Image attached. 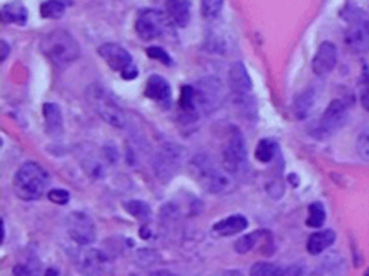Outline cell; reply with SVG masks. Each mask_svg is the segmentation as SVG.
I'll use <instances>...</instances> for the list:
<instances>
[{
    "instance_id": "6",
    "label": "cell",
    "mask_w": 369,
    "mask_h": 276,
    "mask_svg": "<svg viewBox=\"0 0 369 276\" xmlns=\"http://www.w3.org/2000/svg\"><path fill=\"white\" fill-rule=\"evenodd\" d=\"M185 159V149L175 144H164L155 156V174L162 182L172 180L181 170Z\"/></svg>"
},
{
    "instance_id": "13",
    "label": "cell",
    "mask_w": 369,
    "mask_h": 276,
    "mask_svg": "<svg viewBox=\"0 0 369 276\" xmlns=\"http://www.w3.org/2000/svg\"><path fill=\"white\" fill-rule=\"evenodd\" d=\"M78 269L82 276H110V261L98 249L82 251L78 255Z\"/></svg>"
},
{
    "instance_id": "22",
    "label": "cell",
    "mask_w": 369,
    "mask_h": 276,
    "mask_svg": "<svg viewBox=\"0 0 369 276\" xmlns=\"http://www.w3.org/2000/svg\"><path fill=\"white\" fill-rule=\"evenodd\" d=\"M335 240H336V233L330 229L316 232L307 239V246H306L307 252L313 256L321 255L322 252L329 249V247L335 243Z\"/></svg>"
},
{
    "instance_id": "17",
    "label": "cell",
    "mask_w": 369,
    "mask_h": 276,
    "mask_svg": "<svg viewBox=\"0 0 369 276\" xmlns=\"http://www.w3.org/2000/svg\"><path fill=\"white\" fill-rule=\"evenodd\" d=\"M228 84L231 92L238 96H247L252 90L251 77L242 63H234L228 73Z\"/></svg>"
},
{
    "instance_id": "15",
    "label": "cell",
    "mask_w": 369,
    "mask_h": 276,
    "mask_svg": "<svg viewBox=\"0 0 369 276\" xmlns=\"http://www.w3.org/2000/svg\"><path fill=\"white\" fill-rule=\"evenodd\" d=\"M42 115L45 132L53 139H58L64 133V116L61 107L55 103H45L42 107Z\"/></svg>"
},
{
    "instance_id": "32",
    "label": "cell",
    "mask_w": 369,
    "mask_h": 276,
    "mask_svg": "<svg viewBox=\"0 0 369 276\" xmlns=\"http://www.w3.org/2000/svg\"><path fill=\"white\" fill-rule=\"evenodd\" d=\"M48 199L55 203V204H60V206H64L70 201L71 196L70 192L65 191V189H61V188H53L48 192Z\"/></svg>"
},
{
    "instance_id": "31",
    "label": "cell",
    "mask_w": 369,
    "mask_h": 276,
    "mask_svg": "<svg viewBox=\"0 0 369 276\" xmlns=\"http://www.w3.org/2000/svg\"><path fill=\"white\" fill-rule=\"evenodd\" d=\"M146 54L149 55L150 58H153V60H156L164 65L172 64V58H170V55L160 46H149L146 49Z\"/></svg>"
},
{
    "instance_id": "37",
    "label": "cell",
    "mask_w": 369,
    "mask_h": 276,
    "mask_svg": "<svg viewBox=\"0 0 369 276\" xmlns=\"http://www.w3.org/2000/svg\"><path fill=\"white\" fill-rule=\"evenodd\" d=\"M45 276H60V272L53 268H49V269H46Z\"/></svg>"
},
{
    "instance_id": "25",
    "label": "cell",
    "mask_w": 369,
    "mask_h": 276,
    "mask_svg": "<svg viewBox=\"0 0 369 276\" xmlns=\"http://www.w3.org/2000/svg\"><path fill=\"white\" fill-rule=\"evenodd\" d=\"M277 149L278 145L276 141H273L271 137H264V139L259 142L257 148H255V159L261 163H267L274 159V156L277 155Z\"/></svg>"
},
{
    "instance_id": "29",
    "label": "cell",
    "mask_w": 369,
    "mask_h": 276,
    "mask_svg": "<svg viewBox=\"0 0 369 276\" xmlns=\"http://www.w3.org/2000/svg\"><path fill=\"white\" fill-rule=\"evenodd\" d=\"M225 0H201V12L205 19H216L224 8Z\"/></svg>"
},
{
    "instance_id": "5",
    "label": "cell",
    "mask_w": 369,
    "mask_h": 276,
    "mask_svg": "<svg viewBox=\"0 0 369 276\" xmlns=\"http://www.w3.org/2000/svg\"><path fill=\"white\" fill-rule=\"evenodd\" d=\"M348 120V106L342 100H333L326 107L319 122L310 129V134L322 141L337 132Z\"/></svg>"
},
{
    "instance_id": "35",
    "label": "cell",
    "mask_w": 369,
    "mask_h": 276,
    "mask_svg": "<svg viewBox=\"0 0 369 276\" xmlns=\"http://www.w3.org/2000/svg\"><path fill=\"white\" fill-rule=\"evenodd\" d=\"M0 48H2V61H5L8 58L9 55V45L6 41H2L0 42Z\"/></svg>"
},
{
    "instance_id": "9",
    "label": "cell",
    "mask_w": 369,
    "mask_h": 276,
    "mask_svg": "<svg viewBox=\"0 0 369 276\" xmlns=\"http://www.w3.org/2000/svg\"><path fill=\"white\" fill-rule=\"evenodd\" d=\"M349 27L345 35V42L355 54L369 51V16L362 11L349 12Z\"/></svg>"
},
{
    "instance_id": "36",
    "label": "cell",
    "mask_w": 369,
    "mask_h": 276,
    "mask_svg": "<svg viewBox=\"0 0 369 276\" xmlns=\"http://www.w3.org/2000/svg\"><path fill=\"white\" fill-rule=\"evenodd\" d=\"M149 276H179V275L170 272V270H156V272L150 273Z\"/></svg>"
},
{
    "instance_id": "7",
    "label": "cell",
    "mask_w": 369,
    "mask_h": 276,
    "mask_svg": "<svg viewBox=\"0 0 369 276\" xmlns=\"http://www.w3.org/2000/svg\"><path fill=\"white\" fill-rule=\"evenodd\" d=\"M100 57L107 63V65L112 70L122 74L124 80H134L138 74L137 68L133 65V58L130 52L124 49L119 44H103L98 48Z\"/></svg>"
},
{
    "instance_id": "34",
    "label": "cell",
    "mask_w": 369,
    "mask_h": 276,
    "mask_svg": "<svg viewBox=\"0 0 369 276\" xmlns=\"http://www.w3.org/2000/svg\"><path fill=\"white\" fill-rule=\"evenodd\" d=\"M361 101H362V106L369 112V71H366V74L363 77V87H362V93H361Z\"/></svg>"
},
{
    "instance_id": "3",
    "label": "cell",
    "mask_w": 369,
    "mask_h": 276,
    "mask_svg": "<svg viewBox=\"0 0 369 276\" xmlns=\"http://www.w3.org/2000/svg\"><path fill=\"white\" fill-rule=\"evenodd\" d=\"M193 87V107L198 115H211L222 106L225 92L222 82L215 77H205Z\"/></svg>"
},
{
    "instance_id": "33",
    "label": "cell",
    "mask_w": 369,
    "mask_h": 276,
    "mask_svg": "<svg viewBox=\"0 0 369 276\" xmlns=\"http://www.w3.org/2000/svg\"><path fill=\"white\" fill-rule=\"evenodd\" d=\"M356 151L359 153V156L363 161L369 162V132L362 133L358 137V142H356Z\"/></svg>"
},
{
    "instance_id": "19",
    "label": "cell",
    "mask_w": 369,
    "mask_h": 276,
    "mask_svg": "<svg viewBox=\"0 0 369 276\" xmlns=\"http://www.w3.org/2000/svg\"><path fill=\"white\" fill-rule=\"evenodd\" d=\"M145 94L148 99L157 101L160 104H167L170 101V96H172V90H170L169 82L160 77V75H150L146 81Z\"/></svg>"
},
{
    "instance_id": "28",
    "label": "cell",
    "mask_w": 369,
    "mask_h": 276,
    "mask_svg": "<svg viewBox=\"0 0 369 276\" xmlns=\"http://www.w3.org/2000/svg\"><path fill=\"white\" fill-rule=\"evenodd\" d=\"M15 276H41V263L38 259H31L26 263H18L13 268Z\"/></svg>"
},
{
    "instance_id": "24",
    "label": "cell",
    "mask_w": 369,
    "mask_h": 276,
    "mask_svg": "<svg viewBox=\"0 0 369 276\" xmlns=\"http://www.w3.org/2000/svg\"><path fill=\"white\" fill-rule=\"evenodd\" d=\"M315 103V90H306L303 92L300 96H297V99L294 100V115L297 116V119H304L309 112L313 107Z\"/></svg>"
},
{
    "instance_id": "8",
    "label": "cell",
    "mask_w": 369,
    "mask_h": 276,
    "mask_svg": "<svg viewBox=\"0 0 369 276\" xmlns=\"http://www.w3.org/2000/svg\"><path fill=\"white\" fill-rule=\"evenodd\" d=\"M247 163V146L244 136L238 129H234L228 142L225 144L222 151V168L226 174L235 175Z\"/></svg>"
},
{
    "instance_id": "14",
    "label": "cell",
    "mask_w": 369,
    "mask_h": 276,
    "mask_svg": "<svg viewBox=\"0 0 369 276\" xmlns=\"http://www.w3.org/2000/svg\"><path fill=\"white\" fill-rule=\"evenodd\" d=\"M337 63V49L336 45L326 41L321 44L318 52L311 61V70L319 77H325L333 71Z\"/></svg>"
},
{
    "instance_id": "16",
    "label": "cell",
    "mask_w": 369,
    "mask_h": 276,
    "mask_svg": "<svg viewBox=\"0 0 369 276\" xmlns=\"http://www.w3.org/2000/svg\"><path fill=\"white\" fill-rule=\"evenodd\" d=\"M271 243H273V237L268 230H255L250 234L240 237L234 244V249L237 253L245 255L254 249H259V247L266 251V247Z\"/></svg>"
},
{
    "instance_id": "11",
    "label": "cell",
    "mask_w": 369,
    "mask_h": 276,
    "mask_svg": "<svg viewBox=\"0 0 369 276\" xmlns=\"http://www.w3.org/2000/svg\"><path fill=\"white\" fill-rule=\"evenodd\" d=\"M68 236L81 246H89L96 242L97 232L90 215L81 211L71 213L65 220Z\"/></svg>"
},
{
    "instance_id": "20",
    "label": "cell",
    "mask_w": 369,
    "mask_h": 276,
    "mask_svg": "<svg viewBox=\"0 0 369 276\" xmlns=\"http://www.w3.org/2000/svg\"><path fill=\"white\" fill-rule=\"evenodd\" d=\"M169 19L179 27H186L192 16V5L189 0H166Z\"/></svg>"
},
{
    "instance_id": "10",
    "label": "cell",
    "mask_w": 369,
    "mask_h": 276,
    "mask_svg": "<svg viewBox=\"0 0 369 276\" xmlns=\"http://www.w3.org/2000/svg\"><path fill=\"white\" fill-rule=\"evenodd\" d=\"M170 22L172 20L157 9H143L137 15L136 32L143 41H152L167 31Z\"/></svg>"
},
{
    "instance_id": "12",
    "label": "cell",
    "mask_w": 369,
    "mask_h": 276,
    "mask_svg": "<svg viewBox=\"0 0 369 276\" xmlns=\"http://www.w3.org/2000/svg\"><path fill=\"white\" fill-rule=\"evenodd\" d=\"M193 167H195V174L202 182V185L211 191V192H222L226 188H228L230 182L226 180L225 175L219 174L214 167L212 163L209 162V159H207L205 156H200L196 158L193 162Z\"/></svg>"
},
{
    "instance_id": "1",
    "label": "cell",
    "mask_w": 369,
    "mask_h": 276,
    "mask_svg": "<svg viewBox=\"0 0 369 276\" xmlns=\"http://www.w3.org/2000/svg\"><path fill=\"white\" fill-rule=\"evenodd\" d=\"M41 51L55 67L64 68L79 57V46L75 38L65 30L48 32L41 39Z\"/></svg>"
},
{
    "instance_id": "26",
    "label": "cell",
    "mask_w": 369,
    "mask_h": 276,
    "mask_svg": "<svg viewBox=\"0 0 369 276\" xmlns=\"http://www.w3.org/2000/svg\"><path fill=\"white\" fill-rule=\"evenodd\" d=\"M326 222V210L322 203H311L307 210L306 225L311 229H321Z\"/></svg>"
},
{
    "instance_id": "18",
    "label": "cell",
    "mask_w": 369,
    "mask_h": 276,
    "mask_svg": "<svg viewBox=\"0 0 369 276\" xmlns=\"http://www.w3.org/2000/svg\"><path fill=\"white\" fill-rule=\"evenodd\" d=\"M250 276H303L302 265L280 266L270 262H259L252 265Z\"/></svg>"
},
{
    "instance_id": "2",
    "label": "cell",
    "mask_w": 369,
    "mask_h": 276,
    "mask_svg": "<svg viewBox=\"0 0 369 276\" xmlns=\"http://www.w3.org/2000/svg\"><path fill=\"white\" fill-rule=\"evenodd\" d=\"M49 184L48 172L37 162H26L13 178V191L23 201L38 200Z\"/></svg>"
},
{
    "instance_id": "4",
    "label": "cell",
    "mask_w": 369,
    "mask_h": 276,
    "mask_svg": "<svg viewBox=\"0 0 369 276\" xmlns=\"http://www.w3.org/2000/svg\"><path fill=\"white\" fill-rule=\"evenodd\" d=\"M85 97H87L90 106L93 107L94 112L107 123L115 127H124L126 118L120 106L116 103V100L110 96L107 90H104L101 86L94 84L90 86L85 92Z\"/></svg>"
},
{
    "instance_id": "27",
    "label": "cell",
    "mask_w": 369,
    "mask_h": 276,
    "mask_svg": "<svg viewBox=\"0 0 369 276\" xmlns=\"http://www.w3.org/2000/svg\"><path fill=\"white\" fill-rule=\"evenodd\" d=\"M65 13V4L63 0H46L41 5V16L44 19H60Z\"/></svg>"
},
{
    "instance_id": "23",
    "label": "cell",
    "mask_w": 369,
    "mask_h": 276,
    "mask_svg": "<svg viewBox=\"0 0 369 276\" xmlns=\"http://www.w3.org/2000/svg\"><path fill=\"white\" fill-rule=\"evenodd\" d=\"M0 13H2V20L5 23L26 25L27 22V9L19 0H13V2L4 5Z\"/></svg>"
},
{
    "instance_id": "21",
    "label": "cell",
    "mask_w": 369,
    "mask_h": 276,
    "mask_svg": "<svg viewBox=\"0 0 369 276\" xmlns=\"http://www.w3.org/2000/svg\"><path fill=\"white\" fill-rule=\"evenodd\" d=\"M247 227H248V220H247V217L240 215V214L222 218V220H219L218 223L214 225V230H215L219 236H225V237L238 234V233L247 230Z\"/></svg>"
},
{
    "instance_id": "30",
    "label": "cell",
    "mask_w": 369,
    "mask_h": 276,
    "mask_svg": "<svg viewBox=\"0 0 369 276\" xmlns=\"http://www.w3.org/2000/svg\"><path fill=\"white\" fill-rule=\"evenodd\" d=\"M126 210L137 220H148L152 214L149 204H146L145 201H138V200L129 201L126 204Z\"/></svg>"
},
{
    "instance_id": "38",
    "label": "cell",
    "mask_w": 369,
    "mask_h": 276,
    "mask_svg": "<svg viewBox=\"0 0 369 276\" xmlns=\"http://www.w3.org/2000/svg\"><path fill=\"white\" fill-rule=\"evenodd\" d=\"M363 276H369V269L365 272V275H363Z\"/></svg>"
}]
</instances>
